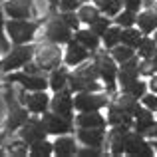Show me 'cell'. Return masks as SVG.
I'll return each instance as SVG.
<instances>
[{
	"label": "cell",
	"mask_w": 157,
	"mask_h": 157,
	"mask_svg": "<svg viewBox=\"0 0 157 157\" xmlns=\"http://www.w3.org/2000/svg\"><path fill=\"white\" fill-rule=\"evenodd\" d=\"M94 64L98 68V74H100V80L105 84V92L109 96L115 94V86H117V62L113 60V56L107 52H94Z\"/></svg>",
	"instance_id": "1"
},
{
	"label": "cell",
	"mask_w": 157,
	"mask_h": 157,
	"mask_svg": "<svg viewBox=\"0 0 157 157\" xmlns=\"http://www.w3.org/2000/svg\"><path fill=\"white\" fill-rule=\"evenodd\" d=\"M100 74H98L96 64H88L84 68H76V72L70 74V90L72 92H100Z\"/></svg>",
	"instance_id": "2"
},
{
	"label": "cell",
	"mask_w": 157,
	"mask_h": 157,
	"mask_svg": "<svg viewBox=\"0 0 157 157\" xmlns=\"http://www.w3.org/2000/svg\"><path fill=\"white\" fill-rule=\"evenodd\" d=\"M34 54H36V46H32V44H16V48H12L8 52V56L0 62V68H2V72H14L18 68H24L32 60Z\"/></svg>",
	"instance_id": "3"
},
{
	"label": "cell",
	"mask_w": 157,
	"mask_h": 157,
	"mask_svg": "<svg viewBox=\"0 0 157 157\" xmlns=\"http://www.w3.org/2000/svg\"><path fill=\"white\" fill-rule=\"evenodd\" d=\"M38 28H40V22L20 20V18H12L6 24V32L14 44H28L34 38V34L38 32Z\"/></svg>",
	"instance_id": "4"
},
{
	"label": "cell",
	"mask_w": 157,
	"mask_h": 157,
	"mask_svg": "<svg viewBox=\"0 0 157 157\" xmlns=\"http://www.w3.org/2000/svg\"><path fill=\"white\" fill-rule=\"evenodd\" d=\"M109 94H100V92H78L74 98V107L78 111H98L101 107L109 105L107 100Z\"/></svg>",
	"instance_id": "5"
},
{
	"label": "cell",
	"mask_w": 157,
	"mask_h": 157,
	"mask_svg": "<svg viewBox=\"0 0 157 157\" xmlns=\"http://www.w3.org/2000/svg\"><path fill=\"white\" fill-rule=\"evenodd\" d=\"M46 38L54 44H68L72 40V28L60 18V14L52 16L46 24Z\"/></svg>",
	"instance_id": "6"
},
{
	"label": "cell",
	"mask_w": 157,
	"mask_h": 157,
	"mask_svg": "<svg viewBox=\"0 0 157 157\" xmlns=\"http://www.w3.org/2000/svg\"><path fill=\"white\" fill-rule=\"evenodd\" d=\"M58 46H60V44L48 42V44H40V46L36 48V62H38L46 72L60 66L62 54H60V48Z\"/></svg>",
	"instance_id": "7"
},
{
	"label": "cell",
	"mask_w": 157,
	"mask_h": 157,
	"mask_svg": "<svg viewBox=\"0 0 157 157\" xmlns=\"http://www.w3.org/2000/svg\"><path fill=\"white\" fill-rule=\"evenodd\" d=\"M6 84H20L28 92H38V90H46L50 86V82L46 80V76H32V74H26V72H22V74L8 72Z\"/></svg>",
	"instance_id": "8"
},
{
	"label": "cell",
	"mask_w": 157,
	"mask_h": 157,
	"mask_svg": "<svg viewBox=\"0 0 157 157\" xmlns=\"http://www.w3.org/2000/svg\"><path fill=\"white\" fill-rule=\"evenodd\" d=\"M42 121L46 125V131L52 135H64L68 131H72V119L56 113V111H44Z\"/></svg>",
	"instance_id": "9"
},
{
	"label": "cell",
	"mask_w": 157,
	"mask_h": 157,
	"mask_svg": "<svg viewBox=\"0 0 157 157\" xmlns=\"http://www.w3.org/2000/svg\"><path fill=\"white\" fill-rule=\"evenodd\" d=\"M48 131H46V125H44L42 119H36V117H30L22 127H20V137L32 145V143L40 141V139H46Z\"/></svg>",
	"instance_id": "10"
},
{
	"label": "cell",
	"mask_w": 157,
	"mask_h": 157,
	"mask_svg": "<svg viewBox=\"0 0 157 157\" xmlns=\"http://www.w3.org/2000/svg\"><path fill=\"white\" fill-rule=\"evenodd\" d=\"M50 107L52 111L60 115H66V117L72 119V109H74V98H72V90L64 88L60 92L54 94V98L50 100Z\"/></svg>",
	"instance_id": "11"
},
{
	"label": "cell",
	"mask_w": 157,
	"mask_h": 157,
	"mask_svg": "<svg viewBox=\"0 0 157 157\" xmlns=\"http://www.w3.org/2000/svg\"><path fill=\"white\" fill-rule=\"evenodd\" d=\"M4 12L10 18L28 20L34 12V0H6L4 2Z\"/></svg>",
	"instance_id": "12"
},
{
	"label": "cell",
	"mask_w": 157,
	"mask_h": 157,
	"mask_svg": "<svg viewBox=\"0 0 157 157\" xmlns=\"http://www.w3.org/2000/svg\"><path fill=\"white\" fill-rule=\"evenodd\" d=\"M155 111H151L149 107H145V105H139L137 109H135V113H133V127H135V131L137 133H141V135H149V131L153 129V125H155Z\"/></svg>",
	"instance_id": "13"
},
{
	"label": "cell",
	"mask_w": 157,
	"mask_h": 157,
	"mask_svg": "<svg viewBox=\"0 0 157 157\" xmlns=\"http://www.w3.org/2000/svg\"><path fill=\"white\" fill-rule=\"evenodd\" d=\"M50 100L52 98H48L46 90H38V92H30V94L26 92V96H24V105H26L32 113H44V111H48V107H50Z\"/></svg>",
	"instance_id": "14"
},
{
	"label": "cell",
	"mask_w": 157,
	"mask_h": 157,
	"mask_svg": "<svg viewBox=\"0 0 157 157\" xmlns=\"http://www.w3.org/2000/svg\"><path fill=\"white\" fill-rule=\"evenodd\" d=\"M129 131H131V125H113V129L109 131L111 155H123L125 153V141H127V133Z\"/></svg>",
	"instance_id": "15"
},
{
	"label": "cell",
	"mask_w": 157,
	"mask_h": 157,
	"mask_svg": "<svg viewBox=\"0 0 157 157\" xmlns=\"http://www.w3.org/2000/svg\"><path fill=\"white\" fill-rule=\"evenodd\" d=\"M28 107H22V105H12L8 107V115L6 119H4V127H6V131H16L20 129V127L24 125V123L30 119V115H28Z\"/></svg>",
	"instance_id": "16"
},
{
	"label": "cell",
	"mask_w": 157,
	"mask_h": 157,
	"mask_svg": "<svg viewBox=\"0 0 157 157\" xmlns=\"http://www.w3.org/2000/svg\"><path fill=\"white\" fill-rule=\"evenodd\" d=\"M90 54H92V52H90L82 42H78V40H70L64 60H66L68 66H80L82 62H86L90 58Z\"/></svg>",
	"instance_id": "17"
},
{
	"label": "cell",
	"mask_w": 157,
	"mask_h": 157,
	"mask_svg": "<svg viewBox=\"0 0 157 157\" xmlns=\"http://www.w3.org/2000/svg\"><path fill=\"white\" fill-rule=\"evenodd\" d=\"M78 139H80L84 145H92V147H101L104 145V127H80L78 131Z\"/></svg>",
	"instance_id": "18"
},
{
	"label": "cell",
	"mask_w": 157,
	"mask_h": 157,
	"mask_svg": "<svg viewBox=\"0 0 157 157\" xmlns=\"http://www.w3.org/2000/svg\"><path fill=\"white\" fill-rule=\"evenodd\" d=\"M78 127H105L107 119L98 111H80V115L76 117Z\"/></svg>",
	"instance_id": "19"
},
{
	"label": "cell",
	"mask_w": 157,
	"mask_h": 157,
	"mask_svg": "<svg viewBox=\"0 0 157 157\" xmlns=\"http://www.w3.org/2000/svg\"><path fill=\"white\" fill-rule=\"evenodd\" d=\"M107 123L111 127L113 125H133V115H129L127 111H123L117 104H109V111H107Z\"/></svg>",
	"instance_id": "20"
},
{
	"label": "cell",
	"mask_w": 157,
	"mask_h": 157,
	"mask_svg": "<svg viewBox=\"0 0 157 157\" xmlns=\"http://www.w3.org/2000/svg\"><path fill=\"white\" fill-rule=\"evenodd\" d=\"M137 28L143 32V34H147V36L153 34V32L157 30V12L153 10V8L139 12V16H137Z\"/></svg>",
	"instance_id": "21"
},
{
	"label": "cell",
	"mask_w": 157,
	"mask_h": 157,
	"mask_svg": "<svg viewBox=\"0 0 157 157\" xmlns=\"http://www.w3.org/2000/svg\"><path fill=\"white\" fill-rule=\"evenodd\" d=\"M50 88L54 90V92H60V90H64L66 86L70 84V72L66 68H62V66H58V68L52 70L50 74Z\"/></svg>",
	"instance_id": "22"
},
{
	"label": "cell",
	"mask_w": 157,
	"mask_h": 157,
	"mask_svg": "<svg viewBox=\"0 0 157 157\" xmlns=\"http://www.w3.org/2000/svg\"><path fill=\"white\" fill-rule=\"evenodd\" d=\"M54 153L60 155V157H70V155H76V141L72 137H58L54 141Z\"/></svg>",
	"instance_id": "23"
},
{
	"label": "cell",
	"mask_w": 157,
	"mask_h": 157,
	"mask_svg": "<svg viewBox=\"0 0 157 157\" xmlns=\"http://www.w3.org/2000/svg\"><path fill=\"white\" fill-rule=\"evenodd\" d=\"M76 40L84 44L92 54L100 50V36L94 34L92 30H76Z\"/></svg>",
	"instance_id": "24"
},
{
	"label": "cell",
	"mask_w": 157,
	"mask_h": 157,
	"mask_svg": "<svg viewBox=\"0 0 157 157\" xmlns=\"http://www.w3.org/2000/svg\"><path fill=\"white\" fill-rule=\"evenodd\" d=\"M135 50H137V56L141 58V60H149L157 52V40L151 38V36H147V34H143L141 42H139V46L135 48Z\"/></svg>",
	"instance_id": "25"
},
{
	"label": "cell",
	"mask_w": 157,
	"mask_h": 157,
	"mask_svg": "<svg viewBox=\"0 0 157 157\" xmlns=\"http://www.w3.org/2000/svg\"><path fill=\"white\" fill-rule=\"evenodd\" d=\"M141 38H143V32L135 26H129V28H123L121 30V44H125L129 48H137Z\"/></svg>",
	"instance_id": "26"
},
{
	"label": "cell",
	"mask_w": 157,
	"mask_h": 157,
	"mask_svg": "<svg viewBox=\"0 0 157 157\" xmlns=\"http://www.w3.org/2000/svg\"><path fill=\"white\" fill-rule=\"evenodd\" d=\"M121 26H109L107 28V32L104 36H101V40H104V46L107 48V50H111V48H115L117 44H121Z\"/></svg>",
	"instance_id": "27"
},
{
	"label": "cell",
	"mask_w": 157,
	"mask_h": 157,
	"mask_svg": "<svg viewBox=\"0 0 157 157\" xmlns=\"http://www.w3.org/2000/svg\"><path fill=\"white\" fill-rule=\"evenodd\" d=\"M115 104L121 107L123 111H127L129 115H133L135 109L139 107V100H137V98H133L131 94H127V92H121V96L115 100Z\"/></svg>",
	"instance_id": "28"
},
{
	"label": "cell",
	"mask_w": 157,
	"mask_h": 157,
	"mask_svg": "<svg viewBox=\"0 0 157 157\" xmlns=\"http://www.w3.org/2000/svg\"><path fill=\"white\" fill-rule=\"evenodd\" d=\"M111 56H113V60L117 62V64H123V62H127L129 58H133L135 54V48H129V46H125V44H117L115 48H111Z\"/></svg>",
	"instance_id": "29"
},
{
	"label": "cell",
	"mask_w": 157,
	"mask_h": 157,
	"mask_svg": "<svg viewBox=\"0 0 157 157\" xmlns=\"http://www.w3.org/2000/svg\"><path fill=\"white\" fill-rule=\"evenodd\" d=\"M54 153V143L46 141V139H40V141L32 143L30 145V155L32 157H48Z\"/></svg>",
	"instance_id": "30"
},
{
	"label": "cell",
	"mask_w": 157,
	"mask_h": 157,
	"mask_svg": "<svg viewBox=\"0 0 157 157\" xmlns=\"http://www.w3.org/2000/svg\"><path fill=\"white\" fill-rule=\"evenodd\" d=\"M100 14H101L100 6L84 4V6H80V8H78V16H80V20H82V22H86V24H92V22H94V20H96Z\"/></svg>",
	"instance_id": "31"
},
{
	"label": "cell",
	"mask_w": 157,
	"mask_h": 157,
	"mask_svg": "<svg viewBox=\"0 0 157 157\" xmlns=\"http://www.w3.org/2000/svg\"><path fill=\"white\" fill-rule=\"evenodd\" d=\"M147 88H149V84H147V82H143L141 78H137V80H133L125 90H121V92H127V94H131L133 98L141 100V98L147 94Z\"/></svg>",
	"instance_id": "32"
},
{
	"label": "cell",
	"mask_w": 157,
	"mask_h": 157,
	"mask_svg": "<svg viewBox=\"0 0 157 157\" xmlns=\"http://www.w3.org/2000/svg\"><path fill=\"white\" fill-rule=\"evenodd\" d=\"M115 24L117 26H121V28H129V26H135L137 24V12H133V10H121L117 16H115Z\"/></svg>",
	"instance_id": "33"
},
{
	"label": "cell",
	"mask_w": 157,
	"mask_h": 157,
	"mask_svg": "<svg viewBox=\"0 0 157 157\" xmlns=\"http://www.w3.org/2000/svg\"><path fill=\"white\" fill-rule=\"evenodd\" d=\"M111 26V20H109V16H105V14H100L96 20H94L92 24H90V30L94 32V34H98L101 38V36L107 32V28Z\"/></svg>",
	"instance_id": "34"
},
{
	"label": "cell",
	"mask_w": 157,
	"mask_h": 157,
	"mask_svg": "<svg viewBox=\"0 0 157 157\" xmlns=\"http://www.w3.org/2000/svg\"><path fill=\"white\" fill-rule=\"evenodd\" d=\"M121 8H123V0H109V2H107L105 6H101L100 10H101V14L109 16V18H115V16L121 12Z\"/></svg>",
	"instance_id": "35"
},
{
	"label": "cell",
	"mask_w": 157,
	"mask_h": 157,
	"mask_svg": "<svg viewBox=\"0 0 157 157\" xmlns=\"http://www.w3.org/2000/svg\"><path fill=\"white\" fill-rule=\"evenodd\" d=\"M28 147H30V145L20 137L18 141H10V143H8V153H10V155H26Z\"/></svg>",
	"instance_id": "36"
},
{
	"label": "cell",
	"mask_w": 157,
	"mask_h": 157,
	"mask_svg": "<svg viewBox=\"0 0 157 157\" xmlns=\"http://www.w3.org/2000/svg\"><path fill=\"white\" fill-rule=\"evenodd\" d=\"M60 18L64 20V22L68 24L74 32L80 30V22H82V20H80V16H78L76 12H60Z\"/></svg>",
	"instance_id": "37"
},
{
	"label": "cell",
	"mask_w": 157,
	"mask_h": 157,
	"mask_svg": "<svg viewBox=\"0 0 157 157\" xmlns=\"http://www.w3.org/2000/svg\"><path fill=\"white\" fill-rule=\"evenodd\" d=\"M80 4L82 0H60L58 8H60V12H76L80 8Z\"/></svg>",
	"instance_id": "38"
},
{
	"label": "cell",
	"mask_w": 157,
	"mask_h": 157,
	"mask_svg": "<svg viewBox=\"0 0 157 157\" xmlns=\"http://www.w3.org/2000/svg\"><path fill=\"white\" fill-rule=\"evenodd\" d=\"M4 30H6V24H4V8L0 6V48L6 52L8 50V42H6V36H4Z\"/></svg>",
	"instance_id": "39"
},
{
	"label": "cell",
	"mask_w": 157,
	"mask_h": 157,
	"mask_svg": "<svg viewBox=\"0 0 157 157\" xmlns=\"http://www.w3.org/2000/svg\"><path fill=\"white\" fill-rule=\"evenodd\" d=\"M141 104L145 105V107H149L151 111H155V109H157V94H155V92L145 94V96L141 98Z\"/></svg>",
	"instance_id": "40"
},
{
	"label": "cell",
	"mask_w": 157,
	"mask_h": 157,
	"mask_svg": "<svg viewBox=\"0 0 157 157\" xmlns=\"http://www.w3.org/2000/svg\"><path fill=\"white\" fill-rule=\"evenodd\" d=\"M76 155H80V157H100V155H104V151H101L100 147L88 145V149H78Z\"/></svg>",
	"instance_id": "41"
},
{
	"label": "cell",
	"mask_w": 157,
	"mask_h": 157,
	"mask_svg": "<svg viewBox=\"0 0 157 157\" xmlns=\"http://www.w3.org/2000/svg\"><path fill=\"white\" fill-rule=\"evenodd\" d=\"M141 6H143V0H123V8H127V10L139 12Z\"/></svg>",
	"instance_id": "42"
},
{
	"label": "cell",
	"mask_w": 157,
	"mask_h": 157,
	"mask_svg": "<svg viewBox=\"0 0 157 157\" xmlns=\"http://www.w3.org/2000/svg\"><path fill=\"white\" fill-rule=\"evenodd\" d=\"M153 66H151V62L149 60H141V76H153Z\"/></svg>",
	"instance_id": "43"
},
{
	"label": "cell",
	"mask_w": 157,
	"mask_h": 157,
	"mask_svg": "<svg viewBox=\"0 0 157 157\" xmlns=\"http://www.w3.org/2000/svg\"><path fill=\"white\" fill-rule=\"evenodd\" d=\"M6 109H8V105H6V101H4V100H0V123H2L4 121V117H6Z\"/></svg>",
	"instance_id": "44"
},
{
	"label": "cell",
	"mask_w": 157,
	"mask_h": 157,
	"mask_svg": "<svg viewBox=\"0 0 157 157\" xmlns=\"http://www.w3.org/2000/svg\"><path fill=\"white\" fill-rule=\"evenodd\" d=\"M147 84H149V90H151V92H155V94H157V72L149 78V82H147Z\"/></svg>",
	"instance_id": "45"
},
{
	"label": "cell",
	"mask_w": 157,
	"mask_h": 157,
	"mask_svg": "<svg viewBox=\"0 0 157 157\" xmlns=\"http://www.w3.org/2000/svg\"><path fill=\"white\" fill-rule=\"evenodd\" d=\"M149 62H151V66H153V72H157V52L149 58Z\"/></svg>",
	"instance_id": "46"
},
{
	"label": "cell",
	"mask_w": 157,
	"mask_h": 157,
	"mask_svg": "<svg viewBox=\"0 0 157 157\" xmlns=\"http://www.w3.org/2000/svg\"><path fill=\"white\" fill-rule=\"evenodd\" d=\"M149 135H151V137H155V139H157V123L153 125V129L149 131Z\"/></svg>",
	"instance_id": "47"
},
{
	"label": "cell",
	"mask_w": 157,
	"mask_h": 157,
	"mask_svg": "<svg viewBox=\"0 0 157 157\" xmlns=\"http://www.w3.org/2000/svg\"><path fill=\"white\" fill-rule=\"evenodd\" d=\"M4 141V133H2V131H0V143H2Z\"/></svg>",
	"instance_id": "48"
},
{
	"label": "cell",
	"mask_w": 157,
	"mask_h": 157,
	"mask_svg": "<svg viewBox=\"0 0 157 157\" xmlns=\"http://www.w3.org/2000/svg\"><path fill=\"white\" fill-rule=\"evenodd\" d=\"M149 6H153V10L157 12V4H149Z\"/></svg>",
	"instance_id": "49"
},
{
	"label": "cell",
	"mask_w": 157,
	"mask_h": 157,
	"mask_svg": "<svg viewBox=\"0 0 157 157\" xmlns=\"http://www.w3.org/2000/svg\"><path fill=\"white\" fill-rule=\"evenodd\" d=\"M153 34H155V40H157V30H155V32H153Z\"/></svg>",
	"instance_id": "50"
},
{
	"label": "cell",
	"mask_w": 157,
	"mask_h": 157,
	"mask_svg": "<svg viewBox=\"0 0 157 157\" xmlns=\"http://www.w3.org/2000/svg\"><path fill=\"white\" fill-rule=\"evenodd\" d=\"M82 2H90V0H82Z\"/></svg>",
	"instance_id": "51"
},
{
	"label": "cell",
	"mask_w": 157,
	"mask_h": 157,
	"mask_svg": "<svg viewBox=\"0 0 157 157\" xmlns=\"http://www.w3.org/2000/svg\"><path fill=\"white\" fill-rule=\"evenodd\" d=\"M155 117H157V109H155Z\"/></svg>",
	"instance_id": "52"
},
{
	"label": "cell",
	"mask_w": 157,
	"mask_h": 157,
	"mask_svg": "<svg viewBox=\"0 0 157 157\" xmlns=\"http://www.w3.org/2000/svg\"><path fill=\"white\" fill-rule=\"evenodd\" d=\"M0 74H2V68H0Z\"/></svg>",
	"instance_id": "53"
}]
</instances>
